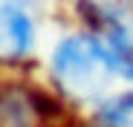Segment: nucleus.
<instances>
[{
  "label": "nucleus",
  "mask_w": 133,
  "mask_h": 127,
  "mask_svg": "<svg viewBox=\"0 0 133 127\" xmlns=\"http://www.w3.org/2000/svg\"><path fill=\"white\" fill-rule=\"evenodd\" d=\"M78 9L104 32V46L116 64V72L133 81V17L122 6L107 3H81Z\"/></svg>",
  "instance_id": "7ed1b4c3"
},
{
  "label": "nucleus",
  "mask_w": 133,
  "mask_h": 127,
  "mask_svg": "<svg viewBox=\"0 0 133 127\" xmlns=\"http://www.w3.org/2000/svg\"><path fill=\"white\" fill-rule=\"evenodd\" d=\"M35 44L32 15L17 3H0V61L23 58Z\"/></svg>",
  "instance_id": "20e7f679"
},
{
  "label": "nucleus",
  "mask_w": 133,
  "mask_h": 127,
  "mask_svg": "<svg viewBox=\"0 0 133 127\" xmlns=\"http://www.w3.org/2000/svg\"><path fill=\"white\" fill-rule=\"evenodd\" d=\"M98 118L104 127H133V90L101 101Z\"/></svg>",
  "instance_id": "39448f33"
},
{
  "label": "nucleus",
  "mask_w": 133,
  "mask_h": 127,
  "mask_svg": "<svg viewBox=\"0 0 133 127\" xmlns=\"http://www.w3.org/2000/svg\"><path fill=\"white\" fill-rule=\"evenodd\" d=\"M61 116L58 101L26 84H0V127H43Z\"/></svg>",
  "instance_id": "f03ea898"
},
{
  "label": "nucleus",
  "mask_w": 133,
  "mask_h": 127,
  "mask_svg": "<svg viewBox=\"0 0 133 127\" xmlns=\"http://www.w3.org/2000/svg\"><path fill=\"white\" fill-rule=\"evenodd\" d=\"M113 75L116 64L96 35H66L52 52V78L72 101H98Z\"/></svg>",
  "instance_id": "f257e3e1"
}]
</instances>
